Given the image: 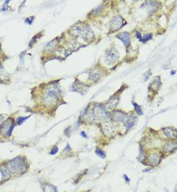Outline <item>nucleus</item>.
<instances>
[{
  "label": "nucleus",
  "instance_id": "nucleus-1",
  "mask_svg": "<svg viewBox=\"0 0 177 192\" xmlns=\"http://www.w3.org/2000/svg\"><path fill=\"white\" fill-rule=\"evenodd\" d=\"M58 89L56 87L53 86L48 87L43 97L44 104L48 106L54 105L58 101Z\"/></svg>",
  "mask_w": 177,
  "mask_h": 192
},
{
  "label": "nucleus",
  "instance_id": "nucleus-2",
  "mask_svg": "<svg viewBox=\"0 0 177 192\" xmlns=\"http://www.w3.org/2000/svg\"><path fill=\"white\" fill-rule=\"evenodd\" d=\"M25 168L26 162L20 157L10 161L7 165V170L9 172L13 173H21L25 170Z\"/></svg>",
  "mask_w": 177,
  "mask_h": 192
},
{
  "label": "nucleus",
  "instance_id": "nucleus-3",
  "mask_svg": "<svg viewBox=\"0 0 177 192\" xmlns=\"http://www.w3.org/2000/svg\"><path fill=\"white\" fill-rule=\"evenodd\" d=\"M91 115H92V118L94 120L101 121V119H110V115L109 114L101 104H97L96 107H95V108L92 110Z\"/></svg>",
  "mask_w": 177,
  "mask_h": 192
},
{
  "label": "nucleus",
  "instance_id": "nucleus-4",
  "mask_svg": "<svg viewBox=\"0 0 177 192\" xmlns=\"http://www.w3.org/2000/svg\"><path fill=\"white\" fill-rule=\"evenodd\" d=\"M126 24L125 20L121 16H114L110 21V30L113 32L117 31L121 28Z\"/></svg>",
  "mask_w": 177,
  "mask_h": 192
},
{
  "label": "nucleus",
  "instance_id": "nucleus-5",
  "mask_svg": "<svg viewBox=\"0 0 177 192\" xmlns=\"http://www.w3.org/2000/svg\"><path fill=\"white\" fill-rule=\"evenodd\" d=\"M119 58V52L114 48L108 50L106 54V63L109 65L115 63Z\"/></svg>",
  "mask_w": 177,
  "mask_h": 192
},
{
  "label": "nucleus",
  "instance_id": "nucleus-6",
  "mask_svg": "<svg viewBox=\"0 0 177 192\" xmlns=\"http://www.w3.org/2000/svg\"><path fill=\"white\" fill-rule=\"evenodd\" d=\"M80 34H81L82 38L87 42H89L94 38V33L88 25L82 27Z\"/></svg>",
  "mask_w": 177,
  "mask_h": 192
},
{
  "label": "nucleus",
  "instance_id": "nucleus-7",
  "mask_svg": "<svg viewBox=\"0 0 177 192\" xmlns=\"http://www.w3.org/2000/svg\"><path fill=\"white\" fill-rule=\"evenodd\" d=\"M113 118L116 121L121 122V123H124L128 119V115H126V114L124 113L123 112L117 110V111L113 112Z\"/></svg>",
  "mask_w": 177,
  "mask_h": 192
},
{
  "label": "nucleus",
  "instance_id": "nucleus-8",
  "mask_svg": "<svg viewBox=\"0 0 177 192\" xmlns=\"http://www.w3.org/2000/svg\"><path fill=\"white\" fill-rule=\"evenodd\" d=\"M117 38L119 39H121L124 45L128 47L130 45V35L128 32H124L121 34H119L118 36H117Z\"/></svg>",
  "mask_w": 177,
  "mask_h": 192
},
{
  "label": "nucleus",
  "instance_id": "nucleus-9",
  "mask_svg": "<svg viewBox=\"0 0 177 192\" xmlns=\"http://www.w3.org/2000/svg\"><path fill=\"white\" fill-rule=\"evenodd\" d=\"M119 103V97L117 96H112L110 98V100L107 102V108L110 110H113L117 107Z\"/></svg>",
  "mask_w": 177,
  "mask_h": 192
},
{
  "label": "nucleus",
  "instance_id": "nucleus-10",
  "mask_svg": "<svg viewBox=\"0 0 177 192\" xmlns=\"http://www.w3.org/2000/svg\"><path fill=\"white\" fill-rule=\"evenodd\" d=\"M136 120H137V118L134 115H130L129 118H128L127 120L125 122V126H126L128 130L132 129L136 124Z\"/></svg>",
  "mask_w": 177,
  "mask_h": 192
},
{
  "label": "nucleus",
  "instance_id": "nucleus-11",
  "mask_svg": "<svg viewBox=\"0 0 177 192\" xmlns=\"http://www.w3.org/2000/svg\"><path fill=\"white\" fill-rule=\"evenodd\" d=\"M164 134L170 139H175L176 137V130L173 128H165L164 129Z\"/></svg>",
  "mask_w": 177,
  "mask_h": 192
},
{
  "label": "nucleus",
  "instance_id": "nucleus-12",
  "mask_svg": "<svg viewBox=\"0 0 177 192\" xmlns=\"http://www.w3.org/2000/svg\"><path fill=\"white\" fill-rule=\"evenodd\" d=\"M148 3V2H147ZM147 12L150 13V14L155 13L157 10L158 8V5L155 2H151L148 3L147 6Z\"/></svg>",
  "mask_w": 177,
  "mask_h": 192
},
{
  "label": "nucleus",
  "instance_id": "nucleus-13",
  "mask_svg": "<svg viewBox=\"0 0 177 192\" xmlns=\"http://www.w3.org/2000/svg\"><path fill=\"white\" fill-rule=\"evenodd\" d=\"M101 78V72L97 70H94L90 74V79L94 81H96Z\"/></svg>",
  "mask_w": 177,
  "mask_h": 192
},
{
  "label": "nucleus",
  "instance_id": "nucleus-14",
  "mask_svg": "<svg viewBox=\"0 0 177 192\" xmlns=\"http://www.w3.org/2000/svg\"><path fill=\"white\" fill-rule=\"evenodd\" d=\"M176 148V142H171L168 144H166L164 146V149L166 152H171L173 151Z\"/></svg>",
  "mask_w": 177,
  "mask_h": 192
},
{
  "label": "nucleus",
  "instance_id": "nucleus-15",
  "mask_svg": "<svg viewBox=\"0 0 177 192\" xmlns=\"http://www.w3.org/2000/svg\"><path fill=\"white\" fill-rule=\"evenodd\" d=\"M9 177V172L6 169L4 168H0V181L7 179Z\"/></svg>",
  "mask_w": 177,
  "mask_h": 192
},
{
  "label": "nucleus",
  "instance_id": "nucleus-16",
  "mask_svg": "<svg viewBox=\"0 0 177 192\" xmlns=\"http://www.w3.org/2000/svg\"><path fill=\"white\" fill-rule=\"evenodd\" d=\"M104 132L106 135L111 136L114 132V128L110 123H107L104 127Z\"/></svg>",
  "mask_w": 177,
  "mask_h": 192
},
{
  "label": "nucleus",
  "instance_id": "nucleus-17",
  "mask_svg": "<svg viewBox=\"0 0 177 192\" xmlns=\"http://www.w3.org/2000/svg\"><path fill=\"white\" fill-rule=\"evenodd\" d=\"M150 160L152 162V163L157 164L158 162V161H159V155L157 154H153L150 156Z\"/></svg>",
  "mask_w": 177,
  "mask_h": 192
},
{
  "label": "nucleus",
  "instance_id": "nucleus-18",
  "mask_svg": "<svg viewBox=\"0 0 177 192\" xmlns=\"http://www.w3.org/2000/svg\"><path fill=\"white\" fill-rule=\"evenodd\" d=\"M56 44H57V42H56V39H54V41H52V42H50L47 46V50L48 51H52L56 46Z\"/></svg>",
  "mask_w": 177,
  "mask_h": 192
},
{
  "label": "nucleus",
  "instance_id": "nucleus-19",
  "mask_svg": "<svg viewBox=\"0 0 177 192\" xmlns=\"http://www.w3.org/2000/svg\"><path fill=\"white\" fill-rule=\"evenodd\" d=\"M44 192H58V190L52 185H48L44 188Z\"/></svg>",
  "mask_w": 177,
  "mask_h": 192
},
{
  "label": "nucleus",
  "instance_id": "nucleus-20",
  "mask_svg": "<svg viewBox=\"0 0 177 192\" xmlns=\"http://www.w3.org/2000/svg\"><path fill=\"white\" fill-rule=\"evenodd\" d=\"M133 107L135 108V111L136 112V113H137L140 115H142V114H143L142 110L138 104H136V103H133Z\"/></svg>",
  "mask_w": 177,
  "mask_h": 192
},
{
  "label": "nucleus",
  "instance_id": "nucleus-21",
  "mask_svg": "<svg viewBox=\"0 0 177 192\" xmlns=\"http://www.w3.org/2000/svg\"><path fill=\"white\" fill-rule=\"evenodd\" d=\"M151 38H152V35L151 34H147V35H146V36L144 38H141L139 40H140V42H141L142 43H146V42H147V41H149L150 39H151Z\"/></svg>",
  "mask_w": 177,
  "mask_h": 192
},
{
  "label": "nucleus",
  "instance_id": "nucleus-22",
  "mask_svg": "<svg viewBox=\"0 0 177 192\" xmlns=\"http://www.w3.org/2000/svg\"><path fill=\"white\" fill-rule=\"evenodd\" d=\"M96 154H97V155L99 158H105V154H104V152H103V151L102 150H101V149H99V148H97L96 150Z\"/></svg>",
  "mask_w": 177,
  "mask_h": 192
},
{
  "label": "nucleus",
  "instance_id": "nucleus-23",
  "mask_svg": "<svg viewBox=\"0 0 177 192\" xmlns=\"http://www.w3.org/2000/svg\"><path fill=\"white\" fill-rule=\"evenodd\" d=\"M58 147H55L52 149V152H51V154H55L58 152Z\"/></svg>",
  "mask_w": 177,
  "mask_h": 192
},
{
  "label": "nucleus",
  "instance_id": "nucleus-24",
  "mask_svg": "<svg viewBox=\"0 0 177 192\" xmlns=\"http://www.w3.org/2000/svg\"><path fill=\"white\" fill-rule=\"evenodd\" d=\"M124 179L126 180V181L128 183L129 182V179L128 178V177H127L126 176L124 175Z\"/></svg>",
  "mask_w": 177,
  "mask_h": 192
},
{
  "label": "nucleus",
  "instance_id": "nucleus-25",
  "mask_svg": "<svg viewBox=\"0 0 177 192\" xmlns=\"http://www.w3.org/2000/svg\"><path fill=\"white\" fill-rule=\"evenodd\" d=\"M136 37H137V38L139 39H141V36H140V32H136Z\"/></svg>",
  "mask_w": 177,
  "mask_h": 192
},
{
  "label": "nucleus",
  "instance_id": "nucleus-26",
  "mask_svg": "<svg viewBox=\"0 0 177 192\" xmlns=\"http://www.w3.org/2000/svg\"><path fill=\"white\" fill-rule=\"evenodd\" d=\"M81 135H82V136H83L84 137H87V136H86L87 135H86V133H85L84 132H81Z\"/></svg>",
  "mask_w": 177,
  "mask_h": 192
}]
</instances>
